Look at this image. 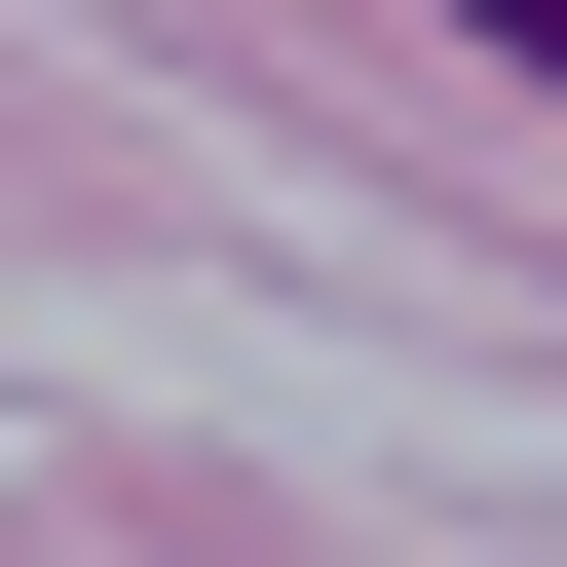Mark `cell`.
Segmentation results:
<instances>
[{"mask_svg": "<svg viewBox=\"0 0 567 567\" xmlns=\"http://www.w3.org/2000/svg\"><path fill=\"white\" fill-rule=\"evenodd\" d=\"M454 39H492V76H567V0H454Z\"/></svg>", "mask_w": 567, "mask_h": 567, "instance_id": "6da1fadb", "label": "cell"}]
</instances>
